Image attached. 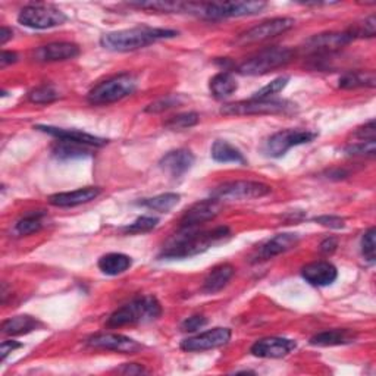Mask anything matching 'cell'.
<instances>
[{
  "label": "cell",
  "instance_id": "9a60e30c",
  "mask_svg": "<svg viewBox=\"0 0 376 376\" xmlns=\"http://www.w3.org/2000/svg\"><path fill=\"white\" fill-rule=\"evenodd\" d=\"M297 347L294 340L281 338V336H268V338L257 340L250 351L256 358L262 359H281L290 354Z\"/></svg>",
  "mask_w": 376,
  "mask_h": 376
},
{
  "label": "cell",
  "instance_id": "e0dca14e",
  "mask_svg": "<svg viewBox=\"0 0 376 376\" xmlns=\"http://www.w3.org/2000/svg\"><path fill=\"white\" fill-rule=\"evenodd\" d=\"M35 130L46 132L52 137H56L57 140L72 142V143L84 144L90 147H102L108 143V140H105V138H101V137L80 131V130H65V128H56V127H49V125H37Z\"/></svg>",
  "mask_w": 376,
  "mask_h": 376
},
{
  "label": "cell",
  "instance_id": "836d02e7",
  "mask_svg": "<svg viewBox=\"0 0 376 376\" xmlns=\"http://www.w3.org/2000/svg\"><path fill=\"white\" fill-rule=\"evenodd\" d=\"M30 102L37 103V105H47L52 103L59 98V93L53 86H40L34 89L33 91H30L28 94Z\"/></svg>",
  "mask_w": 376,
  "mask_h": 376
},
{
  "label": "cell",
  "instance_id": "bcb514c9",
  "mask_svg": "<svg viewBox=\"0 0 376 376\" xmlns=\"http://www.w3.org/2000/svg\"><path fill=\"white\" fill-rule=\"evenodd\" d=\"M18 61V55L15 52H2V56H0V67L5 68L11 64H15Z\"/></svg>",
  "mask_w": 376,
  "mask_h": 376
},
{
  "label": "cell",
  "instance_id": "7dc6e473",
  "mask_svg": "<svg viewBox=\"0 0 376 376\" xmlns=\"http://www.w3.org/2000/svg\"><path fill=\"white\" fill-rule=\"evenodd\" d=\"M336 247H338V241H336V239H334V237H331V239H326L325 241H322V244H321V251L325 253V254H329V253H332Z\"/></svg>",
  "mask_w": 376,
  "mask_h": 376
},
{
  "label": "cell",
  "instance_id": "5b68a950",
  "mask_svg": "<svg viewBox=\"0 0 376 376\" xmlns=\"http://www.w3.org/2000/svg\"><path fill=\"white\" fill-rule=\"evenodd\" d=\"M137 89V78L132 74H120L108 78L93 87L87 96L91 105H109L132 94Z\"/></svg>",
  "mask_w": 376,
  "mask_h": 376
},
{
  "label": "cell",
  "instance_id": "3957f363",
  "mask_svg": "<svg viewBox=\"0 0 376 376\" xmlns=\"http://www.w3.org/2000/svg\"><path fill=\"white\" fill-rule=\"evenodd\" d=\"M266 8L265 2H186L184 13H191L207 21H220L227 18H239L261 13Z\"/></svg>",
  "mask_w": 376,
  "mask_h": 376
},
{
  "label": "cell",
  "instance_id": "52a82bcc",
  "mask_svg": "<svg viewBox=\"0 0 376 376\" xmlns=\"http://www.w3.org/2000/svg\"><path fill=\"white\" fill-rule=\"evenodd\" d=\"M272 191L270 186L259 181H228L215 187L210 193L212 199L220 202L251 200L265 197Z\"/></svg>",
  "mask_w": 376,
  "mask_h": 376
},
{
  "label": "cell",
  "instance_id": "5bb4252c",
  "mask_svg": "<svg viewBox=\"0 0 376 376\" xmlns=\"http://www.w3.org/2000/svg\"><path fill=\"white\" fill-rule=\"evenodd\" d=\"M222 205L216 199H207L194 203L183 215L180 221V228H199L202 224L209 222L220 215Z\"/></svg>",
  "mask_w": 376,
  "mask_h": 376
},
{
  "label": "cell",
  "instance_id": "4316f807",
  "mask_svg": "<svg viewBox=\"0 0 376 376\" xmlns=\"http://www.w3.org/2000/svg\"><path fill=\"white\" fill-rule=\"evenodd\" d=\"M98 269H101L103 273L115 276V275H121L125 270H128L132 265L131 257L123 253H109L101 257L98 261Z\"/></svg>",
  "mask_w": 376,
  "mask_h": 376
},
{
  "label": "cell",
  "instance_id": "f1b7e54d",
  "mask_svg": "<svg viewBox=\"0 0 376 376\" xmlns=\"http://www.w3.org/2000/svg\"><path fill=\"white\" fill-rule=\"evenodd\" d=\"M209 87L216 98H227L237 91L239 84L231 72H220L212 78Z\"/></svg>",
  "mask_w": 376,
  "mask_h": 376
},
{
  "label": "cell",
  "instance_id": "4fadbf2b",
  "mask_svg": "<svg viewBox=\"0 0 376 376\" xmlns=\"http://www.w3.org/2000/svg\"><path fill=\"white\" fill-rule=\"evenodd\" d=\"M89 346L94 348H102V350H110L116 353L123 354H135L143 348L140 343H137L135 340L130 338V336L121 335V334H96L89 338Z\"/></svg>",
  "mask_w": 376,
  "mask_h": 376
},
{
  "label": "cell",
  "instance_id": "74e56055",
  "mask_svg": "<svg viewBox=\"0 0 376 376\" xmlns=\"http://www.w3.org/2000/svg\"><path fill=\"white\" fill-rule=\"evenodd\" d=\"M178 105H181L180 97H178V96H166V97H162V98H157V101L150 103L144 110L147 113H161V112L172 109V108H175Z\"/></svg>",
  "mask_w": 376,
  "mask_h": 376
},
{
  "label": "cell",
  "instance_id": "7bdbcfd3",
  "mask_svg": "<svg viewBox=\"0 0 376 376\" xmlns=\"http://www.w3.org/2000/svg\"><path fill=\"white\" fill-rule=\"evenodd\" d=\"M375 135H376V127H375V121H369L368 124H365L363 127L358 128V131L354 132L355 138H360L362 142H368V140H375Z\"/></svg>",
  "mask_w": 376,
  "mask_h": 376
},
{
  "label": "cell",
  "instance_id": "603a6c76",
  "mask_svg": "<svg viewBox=\"0 0 376 376\" xmlns=\"http://www.w3.org/2000/svg\"><path fill=\"white\" fill-rule=\"evenodd\" d=\"M358 338V334L351 329L341 328V329H329L313 335L310 338L312 346L318 347H332V346H344L354 343Z\"/></svg>",
  "mask_w": 376,
  "mask_h": 376
},
{
  "label": "cell",
  "instance_id": "d6a6232c",
  "mask_svg": "<svg viewBox=\"0 0 376 376\" xmlns=\"http://www.w3.org/2000/svg\"><path fill=\"white\" fill-rule=\"evenodd\" d=\"M199 121H200V118L195 112H187V113L172 116L169 121H166L165 127L173 131H181V130H187V128L197 125Z\"/></svg>",
  "mask_w": 376,
  "mask_h": 376
},
{
  "label": "cell",
  "instance_id": "f35d334b",
  "mask_svg": "<svg viewBox=\"0 0 376 376\" xmlns=\"http://www.w3.org/2000/svg\"><path fill=\"white\" fill-rule=\"evenodd\" d=\"M375 239H376V229L373 227L365 232L362 239V254L369 263L375 262V247H376Z\"/></svg>",
  "mask_w": 376,
  "mask_h": 376
},
{
  "label": "cell",
  "instance_id": "d4e9b609",
  "mask_svg": "<svg viewBox=\"0 0 376 376\" xmlns=\"http://www.w3.org/2000/svg\"><path fill=\"white\" fill-rule=\"evenodd\" d=\"M212 159L221 164H241L246 165V157L235 146L224 140H216L210 149Z\"/></svg>",
  "mask_w": 376,
  "mask_h": 376
},
{
  "label": "cell",
  "instance_id": "ffe728a7",
  "mask_svg": "<svg viewBox=\"0 0 376 376\" xmlns=\"http://www.w3.org/2000/svg\"><path fill=\"white\" fill-rule=\"evenodd\" d=\"M80 55V47L74 43H50L37 49L34 53V59L38 62H57V61H68Z\"/></svg>",
  "mask_w": 376,
  "mask_h": 376
},
{
  "label": "cell",
  "instance_id": "ac0fdd59",
  "mask_svg": "<svg viewBox=\"0 0 376 376\" xmlns=\"http://www.w3.org/2000/svg\"><path fill=\"white\" fill-rule=\"evenodd\" d=\"M302 276L310 285L326 287L335 283L336 276H338V270H336V268L332 263L319 261L303 266Z\"/></svg>",
  "mask_w": 376,
  "mask_h": 376
},
{
  "label": "cell",
  "instance_id": "83f0119b",
  "mask_svg": "<svg viewBox=\"0 0 376 376\" xmlns=\"http://www.w3.org/2000/svg\"><path fill=\"white\" fill-rule=\"evenodd\" d=\"M38 326H42V324L34 319L33 316L19 314L2 324V332L5 335H23L37 329Z\"/></svg>",
  "mask_w": 376,
  "mask_h": 376
},
{
  "label": "cell",
  "instance_id": "cb8c5ba5",
  "mask_svg": "<svg viewBox=\"0 0 376 376\" xmlns=\"http://www.w3.org/2000/svg\"><path fill=\"white\" fill-rule=\"evenodd\" d=\"M235 269L229 263H222L215 266L205 278L203 283V291L206 294H215L217 291H221L234 276Z\"/></svg>",
  "mask_w": 376,
  "mask_h": 376
},
{
  "label": "cell",
  "instance_id": "277c9868",
  "mask_svg": "<svg viewBox=\"0 0 376 376\" xmlns=\"http://www.w3.org/2000/svg\"><path fill=\"white\" fill-rule=\"evenodd\" d=\"M162 314L161 303L152 295L137 297L128 304L115 310L108 319L109 328H121L127 325H137L150 322Z\"/></svg>",
  "mask_w": 376,
  "mask_h": 376
},
{
  "label": "cell",
  "instance_id": "e575fe53",
  "mask_svg": "<svg viewBox=\"0 0 376 376\" xmlns=\"http://www.w3.org/2000/svg\"><path fill=\"white\" fill-rule=\"evenodd\" d=\"M288 81H290L288 76L275 78L272 83L262 87L259 91H256L251 98H270V96H275V94H278L280 91H283L287 87Z\"/></svg>",
  "mask_w": 376,
  "mask_h": 376
},
{
  "label": "cell",
  "instance_id": "2e32d148",
  "mask_svg": "<svg viewBox=\"0 0 376 376\" xmlns=\"http://www.w3.org/2000/svg\"><path fill=\"white\" fill-rule=\"evenodd\" d=\"M354 38L348 31L346 33H325L310 37L304 45V49L313 55H328L351 43Z\"/></svg>",
  "mask_w": 376,
  "mask_h": 376
},
{
  "label": "cell",
  "instance_id": "8fae6325",
  "mask_svg": "<svg viewBox=\"0 0 376 376\" xmlns=\"http://www.w3.org/2000/svg\"><path fill=\"white\" fill-rule=\"evenodd\" d=\"M294 27V19L292 18H273L268 19V21L256 25L241 35L237 37L235 45L239 46H246V45H253V43H261L269 38H273L280 34H284L285 31L291 30Z\"/></svg>",
  "mask_w": 376,
  "mask_h": 376
},
{
  "label": "cell",
  "instance_id": "4dcf8cb0",
  "mask_svg": "<svg viewBox=\"0 0 376 376\" xmlns=\"http://www.w3.org/2000/svg\"><path fill=\"white\" fill-rule=\"evenodd\" d=\"M180 199H181L180 194L165 193V194H159V195H156V197H152V199H144L142 202H138V205L144 206L147 209H152V210H156V212L168 213L178 203H180Z\"/></svg>",
  "mask_w": 376,
  "mask_h": 376
},
{
  "label": "cell",
  "instance_id": "8992f818",
  "mask_svg": "<svg viewBox=\"0 0 376 376\" xmlns=\"http://www.w3.org/2000/svg\"><path fill=\"white\" fill-rule=\"evenodd\" d=\"M294 55V50L290 47H268L244 61L239 67V72L243 75H265L290 64Z\"/></svg>",
  "mask_w": 376,
  "mask_h": 376
},
{
  "label": "cell",
  "instance_id": "d6986e66",
  "mask_svg": "<svg viewBox=\"0 0 376 376\" xmlns=\"http://www.w3.org/2000/svg\"><path fill=\"white\" fill-rule=\"evenodd\" d=\"M162 171L173 178L183 176L194 165V154L187 149H178L168 152L159 162Z\"/></svg>",
  "mask_w": 376,
  "mask_h": 376
},
{
  "label": "cell",
  "instance_id": "6da1fadb",
  "mask_svg": "<svg viewBox=\"0 0 376 376\" xmlns=\"http://www.w3.org/2000/svg\"><path fill=\"white\" fill-rule=\"evenodd\" d=\"M231 235L228 227H217L212 231H199L197 228H180L168 241L161 257L166 259H184L209 250L216 243H221Z\"/></svg>",
  "mask_w": 376,
  "mask_h": 376
},
{
  "label": "cell",
  "instance_id": "7a4b0ae2",
  "mask_svg": "<svg viewBox=\"0 0 376 376\" xmlns=\"http://www.w3.org/2000/svg\"><path fill=\"white\" fill-rule=\"evenodd\" d=\"M178 35L175 30L152 28V27H135L130 30L113 31L102 35L101 45L106 50L112 52H132L143 49L165 38H173Z\"/></svg>",
  "mask_w": 376,
  "mask_h": 376
},
{
  "label": "cell",
  "instance_id": "d590c367",
  "mask_svg": "<svg viewBox=\"0 0 376 376\" xmlns=\"http://www.w3.org/2000/svg\"><path fill=\"white\" fill-rule=\"evenodd\" d=\"M350 35L353 38H363V37H375L376 34V19L375 16H369L368 19H365L363 23H359L353 25L350 30H348Z\"/></svg>",
  "mask_w": 376,
  "mask_h": 376
},
{
  "label": "cell",
  "instance_id": "60d3db41",
  "mask_svg": "<svg viewBox=\"0 0 376 376\" xmlns=\"http://www.w3.org/2000/svg\"><path fill=\"white\" fill-rule=\"evenodd\" d=\"M206 325H207V319L205 318V316H191V318L186 319L181 324V329L184 332H195Z\"/></svg>",
  "mask_w": 376,
  "mask_h": 376
},
{
  "label": "cell",
  "instance_id": "1f68e13d",
  "mask_svg": "<svg viewBox=\"0 0 376 376\" xmlns=\"http://www.w3.org/2000/svg\"><path fill=\"white\" fill-rule=\"evenodd\" d=\"M43 216L42 212H30L24 215L15 225V234L18 235H30L38 232L43 228Z\"/></svg>",
  "mask_w": 376,
  "mask_h": 376
},
{
  "label": "cell",
  "instance_id": "c3c4849f",
  "mask_svg": "<svg viewBox=\"0 0 376 376\" xmlns=\"http://www.w3.org/2000/svg\"><path fill=\"white\" fill-rule=\"evenodd\" d=\"M12 30L8 28V27H2V30H0V45H6V42L9 40V38H12Z\"/></svg>",
  "mask_w": 376,
  "mask_h": 376
},
{
  "label": "cell",
  "instance_id": "7402d4cb",
  "mask_svg": "<svg viewBox=\"0 0 376 376\" xmlns=\"http://www.w3.org/2000/svg\"><path fill=\"white\" fill-rule=\"evenodd\" d=\"M299 240H300V237L297 234H291V232L275 235L273 239L266 241L259 249V251H257V261H268V259H272V257H275V256L283 254V253L291 250L294 246H297Z\"/></svg>",
  "mask_w": 376,
  "mask_h": 376
},
{
  "label": "cell",
  "instance_id": "8d00e7d4",
  "mask_svg": "<svg viewBox=\"0 0 376 376\" xmlns=\"http://www.w3.org/2000/svg\"><path fill=\"white\" fill-rule=\"evenodd\" d=\"M157 217H152V216H142L135 220L131 225H128L127 228H124L125 232L130 234H143V232H149L152 229L156 228L157 225Z\"/></svg>",
  "mask_w": 376,
  "mask_h": 376
},
{
  "label": "cell",
  "instance_id": "44dd1931",
  "mask_svg": "<svg viewBox=\"0 0 376 376\" xmlns=\"http://www.w3.org/2000/svg\"><path fill=\"white\" fill-rule=\"evenodd\" d=\"M101 194V188L86 187L68 193H57L49 197V203L56 207H74L94 200Z\"/></svg>",
  "mask_w": 376,
  "mask_h": 376
},
{
  "label": "cell",
  "instance_id": "f6af8a7d",
  "mask_svg": "<svg viewBox=\"0 0 376 376\" xmlns=\"http://www.w3.org/2000/svg\"><path fill=\"white\" fill-rule=\"evenodd\" d=\"M118 372L125 373V375H140V373H146V369L142 365L128 363V365H124V368L118 369Z\"/></svg>",
  "mask_w": 376,
  "mask_h": 376
},
{
  "label": "cell",
  "instance_id": "ee69618b",
  "mask_svg": "<svg viewBox=\"0 0 376 376\" xmlns=\"http://www.w3.org/2000/svg\"><path fill=\"white\" fill-rule=\"evenodd\" d=\"M19 347H23V344H19L16 341H4L2 347H0V360L4 362L9 353H12L13 350H16Z\"/></svg>",
  "mask_w": 376,
  "mask_h": 376
},
{
  "label": "cell",
  "instance_id": "ab89813d",
  "mask_svg": "<svg viewBox=\"0 0 376 376\" xmlns=\"http://www.w3.org/2000/svg\"><path fill=\"white\" fill-rule=\"evenodd\" d=\"M346 153L350 156H370L372 157L376 153V142L368 140V142L350 144L346 147Z\"/></svg>",
  "mask_w": 376,
  "mask_h": 376
},
{
  "label": "cell",
  "instance_id": "9c48e42d",
  "mask_svg": "<svg viewBox=\"0 0 376 376\" xmlns=\"http://www.w3.org/2000/svg\"><path fill=\"white\" fill-rule=\"evenodd\" d=\"M67 21V15L53 5L35 4L21 9L18 15V23L34 30H47L62 25Z\"/></svg>",
  "mask_w": 376,
  "mask_h": 376
},
{
  "label": "cell",
  "instance_id": "f546056e",
  "mask_svg": "<svg viewBox=\"0 0 376 376\" xmlns=\"http://www.w3.org/2000/svg\"><path fill=\"white\" fill-rule=\"evenodd\" d=\"M376 76L373 71H354L347 72L340 78V89L351 90L359 87H375Z\"/></svg>",
  "mask_w": 376,
  "mask_h": 376
},
{
  "label": "cell",
  "instance_id": "484cf974",
  "mask_svg": "<svg viewBox=\"0 0 376 376\" xmlns=\"http://www.w3.org/2000/svg\"><path fill=\"white\" fill-rule=\"evenodd\" d=\"M52 153L59 161H74V159H83V157L91 156V149L90 146L59 140L52 147Z\"/></svg>",
  "mask_w": 376,
  "mask_h": 376
},
{
  "label": "cell",
  "instance_id": "ba28073f",
  "mask_svg": "<svg viewBox=\"0 0 376 376\" xmlns=\"http://www.w3.org/2000/svg\"><path fill=\"white\" fill-rule=\"evenodd\" d=\"M294 105L288 101H275V98H250V101L228 103L222 106L221 113L227 116L246 115H278L292 110Z\"/></svg>",
  "mask_w": 376,
  "mask_h": 376
},
{
  "label": "cell",
  "instance_id": "b9f144b4",
  "mask_svg": "<svg viewBox=\"0 0 376 376\" xmlns=\"http://www.w3.org/2000/svg\"><path fill=\"white\" fill-rule=\"evenodd\" d=\"M314 222H318L326 228L331 229H340L344 227V220L340 216H319V217H314Z\"/></svg>",
  "mask_w": 376,
  "mask_h": 376
},
{
  "label": "cell",
  "instance_id": "7c38bea8",
  "mask_svg": "<svg viewBox=\"0 0 376 376\" xmlns=\"http://www.w3.org/2000/svg\"><path fill=\"white\" fill-rule=\"evenodd\" d=\"M231 340V329L229 328H213L210 331L202 332L191 338H187L181 343V348L184 351H206L212 348L222 347L228 344Z\"/></svg>",
  "mask_w": 376,
  "mask_h": 376
},
{
  "label": "cell",
  "instance_id": "30bf717a",
  "mask_svg": "<svg viewBox=\"0 0 376 376\" xmlns=\"http://www.w3.org/2000/svg\"><path fill=\"white\" fill-rule=\"evenodd\" d=\"M318 132L310 130H284L275 132L268 138L265 144V153L270 157H281L290 149L313 142Z\"/></svg>",
  "mask_w": 376,
  "mask_h": 376
}]
</instances>
